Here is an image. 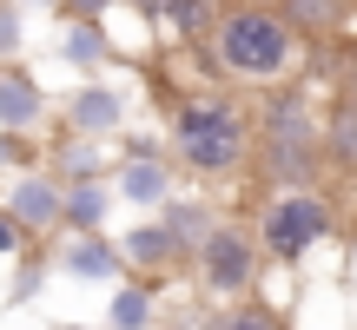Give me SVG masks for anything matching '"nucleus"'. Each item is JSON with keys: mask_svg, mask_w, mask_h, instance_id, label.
<instances>
[{"mask_svg": "<svg viewBox=\"0 0 357 330\" xmlns=\"http://www.w3.org/2000/svg\"><path fill=\"white\" fill-rule=\"evenodd\" d=\"M166 100V152L178 178L199 185H252V106L231 86H192V93H159Z\"/></svg>", "mask_w": 357, "mask_h": 330, "instance_id": "1", "label": "nucleus"}, {"mask_svg": "<svg viewBox=\"0 0 357 330\" xmlns=\"http://www.w3.org/2000/svg\"><path fill=\"white\" fill-rule=\"evenodd\" d=\"M205 60H212L218 86L245 93H278L311 73V47L298 40V26L278 7H245V0L218 7L212 33H205Z\"/></svg>", "mask_w": 357, "mask_h": 330, "instance_id": "2", "label": "nucleus"}, {"mask_svg": "<svg viewBox=\"0 0 357 330\" xmlns=\"http://www.w3.org/2000/svg\"><path fill=\"white\" fill-rule=\"evenodd\" d=\"M252 191H311L324 185V113L311 100V79H291L278 93H258L252 106Z\"/></svg>", "mask_w": 357, "mask_h": 330, "instance_id": "3", "label": "nucleus"}, {"mask_svg": "<svg viewBox=\"0 0 357 330\" xmlns=\"http://www.w3.org/2000/svg\"><path fill=\"white\" fill-rule=\"evenodd\" d=\"M337 231V191L311 185V191H265L252 212V238L265 251V265H305L318 244H331Z\"/></svg>", "mask_w": 357, "mask_h": 330, "instance_id": "4", "label": "nucleus"}, {"mask_svg": "<svg viewBox=\"0 0 357 330\" xmlns=\"http://www.w3.org/2000/svg\"><path fill=\"white\" fill-rule=\"evenodd\" d=\"M185 271H192V284L212 297V311L218 304H245V297H258V284H265V251H258L245 218H218L199 238V251H192Z\"/></svg>", "mask_w": 357, "mask_h": 330, "instance_id": "5", "label": "nucleus"}, {"mask_svg": "<svg viewBox=\"0 0 357 330\" xmlns=\"http://www.w3.org/2000/svg\"><path fill=\"white\" fill-rule=\"evenodd\" d=\"M0 212L20 225L26 244H47L53 231H60V178H53L47 165H33V172H13L7 191H0Z\"/></svg>", "mask_w": 357, "mask_h": 330, "instance_id": "6", "label": "nucleus"}, {"mask_svg": "<svg viewBox=\"0 0 357 330\" xmlns=\"http://www.w3.org/2000/svg\"><path fill=\"white\" fill-rule=\"evenodd\" d=\"M126 86H106V79H79L73 93L60 100V132H73V139H119L126 132Z\"/></svg>", "mask_w": 357, "mask_h": 330, "instance_id": "7", "label": "nucleus"}, {"mask_svg": "<svg viewBox=\"0 0 357 330\" xmlns=\"http://www.w3.org/2000/svg\"><path fill=\"white\" fill-rule=\"evenodd\" d=\"M119 244V265H126V278H146V284H166V278H178V271L192 265V251L172 238L159 218H146V225H132L126 238H113Z\"/></svg>", "mask_w": 357, "mask_h": 330, "instance_id": "8", "label": "nucleus"}, {"mask_svg": "<svg viewBox=\"0 0 357 330\" xmlns=\"http://www.w3.org/2000/svg\"><path fill=\"white\" fill-rule=\"evenodd\" d=\"M47 119H53V100H47V86L33 79V66L7 60V66H0V132H20V139H33Z\"/></svg>", "mask_w": 357, "mask_h": 330, "instance_id": "9", "label": "nucleus"}, {"mask_svg": "<svg viewBox=\"0 0 357 330\" xmlns=\"http://www.w3.org/2000/svg\"><path fill=\"white\" fill-rule=\"evenodd\" d=\"M113 198L146 205V212H166L178 198V165L172 159H113Z\"/></svg>", "mask_w": 357, "mask_h": 330, "instance_id": "10", "label": "nucleus"}, {"mask_svg": "<svg viewBox=\"0 0 357 330\" xmlns=\"http://www.w3.org/2000/svg\"><path fill=\"white\" fill-rule=\"evenodd\" d=\"M113 178H86V185H60V231L66 238H100L113 218Z\"/></svg>", "mask_w": 357, "mask_h": 330, "instance_id": "11", "label": "nucleus"}, {"mask_svg": "<svg viewBox=\"0 0 357 330\" xmlns=\"http://www.w3.org/2000/svg\"><path fill=\"white\" fill-rule=\"evenodd\" d=\"M47 258H53L60 278H86V284L119 278V271H126V265H119V244L106 238V231H100V238H66V231H60V244H53Z\"/></svg>", "mask_w": 357, "mask_h": 330, "instance_id": "12", "label": "nucleus"}, {"mask_svg": "<svg viewBox=\"0 0 357 330\" xmlns=\"http://www.w3.org/2000/svg\"><path fill=\"white\" fill-rule=\"evenodd\" d=\"M40 165H47L60 185H86V178H113V152H106L100 139H73V132H60V139L40 152Z\"/></svg>", "mask_w": 357, "mask_h": 330, "instance_id": "13", "label": "nucleus"}, {"mask_svg": "<svg viewBox=\"0 0 357 330\" xmlns=\"http://www.w3.org/2000/svg\"><path fill=\"white\" fill-rule=\"evenodd\" d=\"M278 13L298 26V40H305L311 53L337 47V40L351 33V0H278Z\"/></svg>", "mask_w": 357, "mask_h": 330, "instance_id": "14", "label": "nucleus"}, {"mask_svg": "<svg viewBox=\"0 0 357 330\" xmlns=\"http://www.w3.org/2000/svg\"><path fill=\"white\" fill-rule=\"evenodd\" d=\"M146 13H153V26L166 40H178V47H205V33H212L218 7L225 0H139Z\"/></svg>", "mask_w": 357, "mask_h": 330, "instance_id": "15", "label": "nucleus"}, {"mask_svg": "<svg viewBox=\"0 0 357 330\" xmlns=\"http://www.w3.org/2000/svg\"><path fill=\"white\" fill-rule=\"evenodd\" d=\"M324 172L357 178V93L331 100V113H324Z\"/></svg>", "mask_w": 357, "mask_h": 330, "instance_id": "16", "label": "nucleus"}, {"mask_svg": "<svg viewBox=\"0 0 357 330\" xmlns=\"http://www.w3.org/2000/svg\"><path fill=\"white\" fill-rule=\"evenodd\" d=\"M218 218H225V205H218V198H205V191H178L166 212H159V225H166L185 251H199V238L218 225Z\"/></svg>", "mask_w": 357, "mask_h": 330, "instance_id": "17", "label": "nucleus"}, {"mask_svg": "<svg viewBox=\"0 0 357 330\" xmlns=\"http://www.w3.org/2000/svg\"><path fill=\"white\" fill-rule=\"evenodd\" d=\"M153 311H159V284L126 278L106 304V330H153Z\"/></svg>", "mask_w": 357, "mask_h": 330, "instance_id": "18", "label": "nucleus"}, {"mask_svg": "<svg viewBox=\"0 0 357 330\" xmlns=\"http://www.w3.org/2000/svg\"><path fill=\"white\" fill-rule=\"evenodd\" d=\"M199 330H291V324H284L278 311L265 304V297H245V304H218V311H205Z\"/></svg>", "mask_w": 357, "mask_h": 330, "instance_id": "19", "label": "nucleus"}, {"mask_svg": "<svg viewBox=\"0 0 357 330\" xmlns=\"http://www.w3.org/2000/svg\"><path fill=\"white\" fill-rule=\"evenodd\" d=\"M106 53H113V40H106L100 26H66V33H60V60L79 66V73H93Z\"/></svg>", "mask_w": 357, "mask_h": 330, "instance_id": "20", "label": "nucleus"}, {"mask_svg": "<svg viewBox=\"0 0 357 330\" xmlns=\"http://www.w3.org/2000/svg\"><path fill=\"white\" fill-rule=\"evenodd\" d=\"M20 40H26L20 0H0V66H7V60H20Z\"/></svg>", "mask_w": 357, "mask_h": 330, "instance_id": "21", "label": "nucleus"}, {"mask_svg": "<svg viewBox=\"0 0 357 330\" xmlns=\"http://www.w3.org/2000/svg\"><path fill=\"white\" fill-rule=\"evenodd\" d=\"M40 152L20 139V132H0V178H13V172H33Z\"/></svg>", "mask_w": 357, "mask_h": 330, "instance_id": "22", "label": "nucleus"}, {"mask_svg": "<svg viewBox=\"0 0 357 330\" xmlns=\"http://www.w3.org/2000/svg\"><path fill=\"white\" fill-rule=\"evenodd\" d=\"M113 7H119V0H60L66 26H100V20H106Z\"/></svg>", "mask_w": 357, "mask_h": 330, "instance_id": "23", "label": "nucleus"}, {"mask_svg": "<svg viewBox=\"0 0 357 330\" xmlns=\"http://www.w3.org/2000/svg\"><path fill=\"white\" fill-rule=\"evenodd\" d=\"M20 251H33V244H26V238H20V225L0 212V258H20Z\"/></svg>", "mask_w": 357, "mask_h": 330, "instance_id": "24", "label": "nucleus"}, {"mask_svg": "<svg viewBox=\"0 0 357 330\" xmlns=\"http://www.w3.org/2000/svg\"><path fill=\"white\" fill-rule=\"evenodd\" d=\"M245 7H278V0H245Z\"/></svg>", "mask_w": 357, "mask_h": 330, "instance_id": "25", "label": "nucleus"}, {"mask_svg": "<svg viewBox=\"0 0 357 330\" xmlns=\"http://www.w3.org/2000/svg\"><path fill=\"white\" fill-rule=\"evenodd\" d=\"M53 330H86V324H53Z\"/></svg>", "mask_w": 357, "mask_h": 330, "instance_id": "26", "label": "nucleus"}]
</instances>
